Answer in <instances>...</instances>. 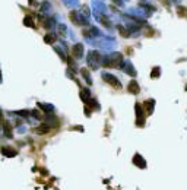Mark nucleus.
<instances>
[{"label":"nucleus","instance_id":"20e7f679","mask_svg":"<svg viewBox=\"0 0 187 190\" xmlns=\"http://www.w3.org/2000/svg\"><path fill=\"white\" fill-rule=\"evenodd\" d=\"M127 89H129V92H132V94H137V92H139V85H137L136 81H132V82L129 84Z\"/></svg>","mask_w":187,"mask_h":190},{"label":"nucleus","instance_id":"7ed1b4c3","mask_svg":"<svg viewBox=\"0 0 187 190\" xmlns=\"http://www.w3.org/2000/svg\"><path fill=\"white\" fill-rule=\"evenodd\" d=\"M133 162H135V165L140 167V168H145V167H146V162H145L143 156L139 155V154H136V155L133 156Z\"/></svg>","mask_w":187,"mask_h":190},{"label":"nucleus","instance_id":"f257e3e1","mask_svg":"<svg viewBox=\"0 0 187 190\" xmlns=\"http://www.w3.org/2000/svg\"><path fill=\"white\" fill-rule=\"evenodd\" d=\"M136 114H137V120H136V124L139 127H142L145 124V114H143V110L140 107V104H136Z\"/></svg>","mask_w":187,"mask_h":190},{"label":"nucleus","instance_id":"6e6552de","mask_svg":"<svg viewBox=\"0 0 187 190\" xmlns=\"http://www.w3.org/2000/svg\"><path fill=\"white\" fill-rule=\"evenodd\" d=\"M152 76H153V78L159 76V69H158V67H155V70H153V73H152Z\"/></svg>","mask_w":187,"mask_h":190},{"label":"nucleus","instance_id":"39448f33","mask_svg":"<svg viewBox=\"0 0 187 190\" xmlns=\"http://www.w3.org/2000/svg\"><path fill=\"white\" fill-rule=\"evenodd\" d=\"M153 104H155L153 100H148V101H145V108H146V113H148V114H152Z\"/></svg>","mask_w":187,"mask_h":190},{"label":"nucleus","instance_id":"423d86ee","mask_svg":"<svg viewBox=\"0 0 187 190\" xmlns=\"http://www.w3.org/2000/svg\"><path fill=\"white\" fill-rule=\"evenodd\" d=\"M82 51H84L82 45H75V47H73V54H75V57H81V56H82Z\"/></svg>","mask_w":187,"mask_h":190},{"label":"nucleus","instance_id":"f03ea898","mask_svg":"<svg viewBox=\"0 0 187 190\" xmlns=\"http://www.w3.org/2000/svg\"><path fill=\"white\" fill-rule=\"evenodd\" d=\"M102 78H104V81H107L108 84H111L114 88H117V89H120L121 88V85H120V82L113 76V75H108V73H104L102 75Z\"/></svg>","mask_w":187,"mask_h":190},{"label":"nucleus","instance_id":"0eeeda50","mask_svg":"<svg viewBox=\"0 0 187 190\" xmlns=\"http://www.w3.org/2000/svg\"><path fill=\"white\" fill-rule=\"evenodd\" d=\"M81 97H82V100H84V101H89V91H88V89H82Z\"/></svg>","mask_w":187,"mask_h":190}]
</instances>
